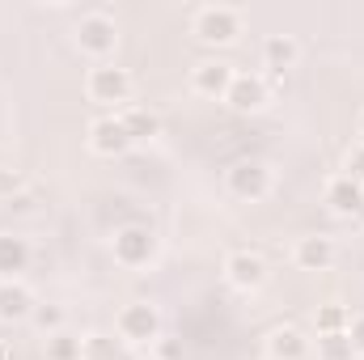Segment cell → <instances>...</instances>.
I'll return each mask as SVG.
<instances>
[{"mask_svg": "<svg viewBox=\"0 0 364 360\" xmlns=\"http://www.w3.org/2000/svg\"><path fill=\"white\" fill-rule=\"evenodd\" d=\"M322 203H326L335 216H343V221L364 216V182L348 179L343 170H339V174H331V179L322 182Z\"/></svg>", "mask_w": 364, "mask_h": 360, "instance_id": "obj_11", "label": "cell"}, {"mask_svg": "<svg viewBox=\"0 0 364 360\" xmlns=\"http://www.w3.org/2000/svg\"><path fill=\"white\" fill-rule=\"evenodd\" d=\"M81 360H136V356H132V348H123L114 335L90 331V335H81Z\"/></svg>", "mask_w": 364, "mask_h": 360, "instance_id": "obj_18", "label": "cell"}, {"mask_svg": "<svg viewBox=\"0 0 364 360\" xmlns=\"http://www.w3.org/2000/svg\"><path fill=\"white\" fill-rule=\"evenodd\" d=\"M73 47L90 60V64H110L119 51V21L106 9H90L77 17L73 26Z\"/></svg>", "mask_w": 364, "mask_h": 360, "instance_id": "obj_2", "label": "cell"}, {"mask_svg": "<svg viewBox=\"0 0 364 360\" xmlns=\"http://www.w3.org/2000/svg\"><path fill=\"white\" fill-rule=\"evenodd\" d=\"M343 174L348 179L364 182V144L356 140V144H348V153H343Z\"/></svg>", "mask_w": 364, "mask_h": 360, "instance_id": "obj_24", "label": "cell"}, {"mask_svg": "<svg viewBox=\"0 0 364 360\" xmlns=\"http://www.w3.org/2000/svg\"><path fill=\"white\" fill-rule=\"evenodd\" d=\"M348 322H352V309H348V305H339V301H326V305H318V309H314V331H318V335L348 331Z\"/></svg>", "mask_w": 364, "mask_h": 360, "instance_id": "obj_20", "label": "cell"}, {"mask_svg": "<svg viewBox=\"0 0 364 360\" xmlns=\"http://www.w3.org/2000/svg\"><path fill=\"white\" fill-rule=\"evenodd\" d=\"M136 360H157V356H153V352H144V356H136Z\"/></svg>", "mask_w": 364, "mask_h": 360, "instance_id": "obj_28", "label": "cell"}, {"mask_svg": "<svg viewBox=\"0 0 364 360\" xmlns=\"http://www.w3.org/2000/svg\"><path fill=\"white\" fill-rule=\"evenodd\" d=\"M225 191L237 199V203H263L275 191V170L259 157H242L225 170Z\"/></svg>", "mask_w": 364, "mask_h": 360, "instance_id": "obj_6", "label": "cell"}, {"mask_svg": "<svg viewBox=\"0 0 364 360\" xmlns=\"http://www.w3.org/2000/svg\"><path fill=\"white\" fill-rule=\"evenodd\" d=\"M110 255H114L119 268L144 271V268L157 263V255H161V238H157L149 225H119L114 238H110Z\"/></svg>", "mask_w": 364, "mask_h": 360, "instance_id": "obj_5", "label": "cell"}, {"mask_svg": "<svg viewBox=\"0 0 364 360\" xmlns=\"http://www.w3.org/2000/svg\"><path fill=\"white\" fill-rule=\"evenodd\" d=\"M30 259H34V250H30V242L21 238V233H0V280H21V271L30 268Z\"/></svg>", "mask_w": 364, "mask_h": 360, "instance_id": "obj_17", "label": "cell"}, {"mask_svg": "<svg viewBox=\"0 0 364 360\" xmlns=\"http://www.w3.org/2000/svg\"><path fill=\"white\" fill-rule=\"evenodd\" d=\"M119 123H123V132H127L132 144H153V140L161 136V115H157L153 106H144V102L123 106V110H119Z\"/></svg>", "mask_w": 364, "mask_h": 360, "instance_id": "obj_15", "label": "cell"}, {"mask_svg": "<svg viewBox=\"0 0 364 360\" xmlns=\"http://www.w3.org/2000/svg\"><path fill=\"white\" fill-rule=\"evenodd\" d=\"M220 275H225V284H229L233 292H246V297H255V292H263V288H267L272 268H267V259H263L259 250H250V246H237V250H229V255H225Z\"/></svg>", "mask_w": 364, "mask_h": 360, "instance_id": "obj_7", "label": "cell"}, {"mask_svg": "<svg viewBox=\"0 0 364 360\" xmlns=\"http://www.w3.org/2000/svg\"><path fill=\"white\" fill-rule=\"evenodd\" d=\"M267 102H272V77L259 73V68H237L233 85L225 93V106L237 110V115H259Z\"/></svg>", "mask_w": 364, "mask_h": 360, "instance_id": "obj_8", "label": "cell"}, {"mask_svg": "<svg viewBox=\"0 0 364 360\" xmlns=\"http://www.w3.org/2000/svg\"><path fill=\"white\" fill-rule=\"evenodd\" d=\"M38 297L26 280H0V327H17V322H30Z\"/></svg>", "mask_w": 364, "mask_h": 360, "instance_id": "obj_14", "label": "cell"}, {"mask_svg": "<svg viewBox=\"0 0 364 360\" xmlns=\"http://www.w3.org/2000/svg\"><path fill=\"white\" fill-rule=\"evenodd\" d=\"M314 356L318 360H356V352H352L348 331H335V335H318L314 339Z\"/></svg>", "mask_w": 364, "mask_h": 360, "instance_id": "obj_21", "label": "cell"}, {"mask_svg": "<svg viewBox=\"0 0 364 360\" xmlns=\"http://www.w3.org/2000/svg\"><path fill=\"white\" fill-rule=\"evenodd\" d=\"M85 97L93 106H102L106 115H119L123 106L136 102V77L127 68H119L114 60L110 64H90L85 73Z\"/></svg>", "mask_w": 364, "mask_h": 360, "instance_id": "obj_3", "label": "cell"}, {"mask_svg": "<svg viewBox=\"0 0 364 360\" xmlns=\"http://www.w3.org/2000/svg\"><path fill=\"white\" fill-rule=\"evenodd\" d=\"M153 356H157V360H182V348H178V344H170V339L161 335V339L153 344Z\"/></svg>", "mask_w": 364, "mask_h": 360, "instance_id": "obj_26", "label": "cell"}, {"mask_svg": "<svg viewBox=\"0 0 364 360\" xmlns=\"http://www.w3.org/2000/svg\"><path fill=\"white\" fill-rule=\"evenodd\" d=\"M191 34L203 47H233L246 34V13L237 4H199L191 13Z\"/></svg>", "mask_w": 364, "mask_h": 360, "instance_id": "obj_4", "label": "cell"}, {"mask_svg": "<svg viewBox=\"0 0 364 360\" xmlns=\"http://www.w3.org/2000/svg\"><path fill=\"white\" fill-rule=\"evenodd\" d=\"M166 335V314L161 305L136 297V301H123L114 309V339L132 352H153V344Z\"/></svg>", "mask_w": 364, "mask_h": 360, "instance_id": "obj_1", "label": "cell"}, {"mask_svg": "<svg viewBox=\"0 0 364 360\" xmlns=\"http://www.w3.org/2000/svg\"><path fill=\"white\" fill-rule=\"evenodd\" d=\"M47 360H81V335L77 331L47 335Z\"/></svg>", "mask_w": 364, "mask_h": 360, "instance_id": "obj_22", "label": "cell"}, {"mask_svg": "<svg viewBox=\"0 0 364 360\" xmlns=\"http://www.w3.org/2000/svg\"><path fill=\"white\" fill-rule=\"evenodd\" d=\"M296 60H301V43L292 34H267L263 38V68L272 77H284L288 68H296Z\"/></svg>", "mask_w": 364, "mask_h": 360, "instance_id": "obj_16", "label": "cell"}, {"mask_svg": "<svg viewBox=\"0 0 364 360\" xmlns=\"http://www.w3.org/2000/svg\"><path fill=\"white\" fill-rule=\"evenodd\" d=\"M85 144H90L93 157H123L127 149H136V144L127 140L119 115H97V119H90V127H85Z\"/></svg>", "mask_w": 364, "mask_h": 360, "instance_id": "obj_10", "label": "cell"}, {"mask_svg": "<svg viewBox=\"0 0 364 360\" xmlns=\"http://www.w3.org/2000/svg\"><path fill=\"white\" fill-rule=\"evenodd\" d=\"M335 259H339V246L326 233H305L292 242V268L296 271H331Z\"/></svg>", "mask_w": 364, "mask_h": 360, "instance_id": "obj_12", "label": "cell"}, {"mask_svg": "<svg viewBox=\"0 0 364 360\" xmlns=\"http://www.w3.org/2000/svg\"><path fill=\"white\" fill-rule=\"evenodd\" d=\"M30 327L43 331V335H55V331H68V309L55 305V301H38L34 314H30Z\"/></svg>", "mask_w": 364, "mask_h": 360, "instance_id": "obj_19", "label": "cell"}, {"mask_svg": "<svg viewBox=\"0 0 364 360\" xmlns=\"http://www.w3.org/2000/svg\"><path fill=\"white\" fill-rule=\"evenodd\" d=\"M348 339H352L356 360H364V314H352V322H348Z\"/></svg>", "mask_w": 364, "mask_h": 360, "instance_id": "obj_25", "label": "cell"}, {"mask_svg": "<svg viewBox=\"0 0 364 360\" xmlns=\"http://www.w3.org/2000/svg\"><path fill=\"white\" fill-rule=\"evenodd\" d=\"M21 191H26V174H21V170L0 166V199H4V203H13Z\"/></svg>", "mask_w": 364, "mask_h": 360, "instance_id": "obj_23", "label": "cell"}, {"mask_svg": "<svg viewBox=\"0 0 364 360\" xmlns=\"http://www.w3.org/2000/svg\"><path fill=\"white\" fill-rule=\"evenodd\" d=\"M263 356L267 360H309L314 356V339L301 327H272L263 335Z\"/></svg>", "mask_w": 364, "mask_h": 360, "instance_id": "obj_13", "label": "cell"}, {"mask_svg": "<svg viewBox=\"0 0 364 360\" xmlns=\"http://www.w3.org/2000/svg\"><path fill=\"white\" fill-rule=\"evenodd\" d=\"M356 140L364 144V110H360V119H356Z\"/></svg>", "mask_w": 364, "mask_h": 360, "instance_id": "obj_27", "label": "cell"}, {"mask_svg": "<svg viewBox=\"0 0 364 360\" xmlns=\"http://www.w3.org/2000/svg\"><path fill=\"white\" fill-rule=\"evenodd\" d=\"M233 77H237V68H233L229 60H220V55H203V60L191 64L186 85H191L195 97H216V102H225V93H229V85H233Z\"/></svg>", "mask_w": 364, "mask_h": 360, "instance_id": "obj_9", "label": "cell"}]
</instances>
